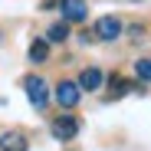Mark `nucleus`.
Returning a JSON list of instances; mask_svg holds the SVG:
<instances>
[{
	"mask_svg": "<svg viewBox=\"0 0 151 151\" xmlns=\"http://www.w3.org/2000/svg\"><path fill=\"white\" fill-rule=\"evenodd\" d=\"M49 132H53V138H59V141H69V138L79 135V118L76 115H56L53 125H49Z\"/></svg>",
	"mask_w": 151,
	"mask_h": 151,
	"instance_id": "nucleus-1",
	"label": "nucleus"
},
{
	"mask_svg": "<svg viewBox=\"0 0 151 151\" xmlns=\"http://www.w3.org/2000/svg\"><path fill=\"white\" fill-rule=\"evenodd\" d=\"M23 89H27L30 102H33L36 109H46V102H49V86L40 79V76H27V79H23Z\"/></svg>",
	"mask_w": 151,
	"mask_h": 151,
	"instance_id": "nucleus-2",
	"label": "nucleus"
},
{
	"mask_svg": "<svg viewBox=\"0 0 151 151\" xmlns=\"http://www.w3.org/2000/svg\"><path fill=\"white\" fill-rule=\"evenodd\" d=\"M122 36V20L118 17H102L95 23V40H105V43H112V40H118Z\"/></svg>",
	"mask_w": 151,
	"mask_h": 151,
	"instance_id": "nucleus-3",
	"label": "nucleus"
},
{
	"mask_svg": "<svg viewBox=\"0 0 151 151\" xmlns=\"http://www.w3.org/2000/svg\"><path fill=\"white\" fill-rule=\"evenodd\" d=\"M79 99H82V89L76 86V82H59V86H56V102H59L63 109H76Z\"/></svg>",
	"mask_w": 151,
	"mask_h": 151,
	"instance_id": "nucleus-4",
	"label": "nucleus"
},
{
	"mask_svg": "<svg viewBox=\"0 0 151 151\" xmlns=\"http://www.w3.org/2000/svg\"><path fill=\"white\" fill-rule=\"evenodd\" d=\"M59 10H63V20H66V23H82V20H86V13H89L86 0H63Z\"/></svg>",
	"mask_w": 151,
	"mask_h": 151,
	"instance_id": "nucleus-5",
	"label": "nucleus"
},
{
	"mask_svg": "<svg viewBox=\"0 0 151 151\" xmlns=\"http://www.w3.org/2000/svg\"><path fill=\"white\" fill-rule=\"evenodd\" d=\"M79 86L82 92H95V89H102V69H95V66H89V69H82L79 72Z\"/></svg>",
	"mask_w": 151,
	"mask_h": 151,
	"instance_id": "nucleus-6",
	"label": "nucleus"
},
{
	"mask_svg": "<svg viewBox=\"0 0 151 151\" xmlns=\"http://www.w3.org/2000/svg\"><path fill=\"white\" fill-rule=\"evenodd\" d=\"M30 141L23 132H7V135H0V151H27Z\"/></svg>",
	"mask_w": 151,
	"mask_h": 151,
	"instance_id": "nucleus-7",
	"label": "nucleus"
},
{
	"mask_svg": "<svg viewBox=\"0 0 151 151\" xmlns=\"http://www.w3.org/2000/svg\"><path fill=\"white\" fill-rule=\"evenodd\" d=\"M69 40V23L63 20V23H53L49 27V33H46V43H66Z\"/></svg>",
	"mask_w": 151,
	"mask_h": 151,
	"instance_id": "nucleus-8",
	"label": "nucleus"
},
{
	"mask_svg": "<svg viewBox=\"0 0 151 151\" xmlns=\"http://www.w3.org/2000/svg\"><path fill=\"white\" fill-rule=\"evenodd\" d=\"M46 56H49V43L46 40H33L30 43V59L33 63H46Z\"/></svg>",
	"mask_w": 151,
	"mask_h": 151,
	"instance_id": "nucleus-9",
	"label": "nucleus"
},
{
	"mask_svg": "<svg viewBox=\"0 0 151 151\" xmlns=\"http://www.w3.org/2000/svg\"><path fill=\"white\" fill-rule=\"evenodd\" d=\"M128 89H135L128 79H122V76H112V99H122Z\"/></svg>",
	"mask_w": 151,
	"mask_h": 151,
	"instance_id": "nucleus-10",
	"label": "nucleus"
},
{
	"mask_svg": "<svg viewBox=\"0 0 151 151\" xmlns=\"http://www.w3.org/2000/svg\"><path fill=\"white\" fill-rule=\"evenodd\" d=\"M135 72H138L141 82H151V59H138L135 63Z\"/></svg>",
	"mask_w": 151,
	"mask_h": 151,
	"instance_id": "nucleus-11",
	"label": "nucleus"
},
{
	"mask_svg": "<svg viewBox=\"0 0 151 151\" xmlns=\"http://www.w3.org/2000/svg\"><path fill=\"white\" fill-rule=\"evenodd\" d=\"M56 4H63V0H43V10H49V7H56Z\"/></svg>",
	"mask_w": 151,
	"mask_h": 151,
	"instance_id": "nucleus-12",
	"label": "nucleus"
}]
</instances>
